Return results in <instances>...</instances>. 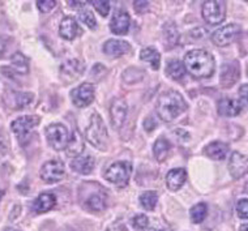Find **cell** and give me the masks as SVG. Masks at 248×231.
Listing matches in <instances>:
<instances>
[{"label":"cell","instance_id":"cell-1","mask_svg":"<svg viewBox=\"0 0 248 231\" xmlns=\"http://www.w3.org/2000/svg\"><path fill=\"white\" fill-rule=\"evenodd\" d=\"M186 71L195 78H208L214 73L216 62L213 55L206 50H191L184 56Z\"/></svg>","mask_w":248,"mask_h":231},{"label":"cell","instance_id":"cell-2","mask_svg":"<svg viewBox=\"0 0 248 231\" xmlns=\"http://www.w3.org/2000/svg\"><path fill=\"white\" fill-rule=\"evenodd\" d=\"M187 110V103L180 93L175 90H167L159 95L157 101V114L163 122L170 123Z\"/></svg>","mask_w":248,"mask_h":231},{"label":"cell","instance_id":"cell-3","mask_svg":"<svg viewBox=\"0 0 248 231\" xmlns=\"http://www.w3.org/2000/svg\"><path fill=\"white\" fill-rule=\"evenodd\" d=\"M85 137L92 145L99 150L105 152L108 146V133H107L106 125L97 112H93V115L90 118L89 125L86 127Z\"/></svg>","mask_w":248,"mask_h":231},{"label":"cell","instance_id":"cell-4","mask_svg":"<svg viewBox=\"0 0 248 231\" xmlns=\"http://www.w3.org/2000/svg\"><path fill=\"white\" fill-rule=\"evenodd\" d=\"M132 174V163L129 161H119L112 163L105 172V179L118 187H124L128 183Z\"/></svg>","mask_w":248,"mask_h":231},{"label":"cell","instance_id":"cell-5","mask_svg":"<svg viewBox=\"0 0 248 231\" xmlns=\"http://www.w3.org/2000/svg\"><path fill=\"white\" fill-rule=\"evenodd\" d=\"M201 13L209 25H219L226 18V3L221 0H208L202 4Z\"/></svg>","mask_w":248,"mask_h":231},{"label":"cell","instance_id":"cell-6","mask_svg":"<svg viewBox=\"0 0 248 231\" xmlns=\"http://www.w3.org/2000/svg\"><path fill=\"white\" fill-rule=\"evenodd\" d=\"M46 137L52 149L55 150H64L67 149L69 141V133L67 127L60 123H54L50 124L46 128Z\"/></svg>","mask_w":248,"mask_h":231},{"label":"cell","instance_id":"cell-7","mask_svg":"<svg viewBox=\"0 0 248 231\" xmlns=\"http://www.w3.org/2000/svg\"><path fill=\"white\" fill-rule=\"evenodd\" d=\"M41 179L46 183H58L63 179L65 175L64 163L59 159H51L47 161L41 167Z\"/></svg>","mask_w":248,"mask_h":231},{"label":"cell","instance_id":"cell-8","mask_svg":"<svg viewBox=\"0 0 248 231\" xmlns=\"http://www.w3.org/2000/svg\"><path fill=\"white\" fill-rule=\"evenodd\" d=\"M240 34V26L236 24H229L222 28H219L218 30H216L212 34V42L216 46L219 47H225L229 46L230 43H232L238 38V35Z\"/></svg>","mask_w":248,"mask_h":231},{"label":"cell","instance_id":"cell-9","mask_svg":"<svg viewBox=\"0 0 248 231\" xmlns=\"http://www.w3.org/2000/svg\"><path fill=\"white\" fill-rule=\"evenodd\" d=\"M95 95V89L93 84L90 82H84L80 86H77L71 92V98L75 106L86 107L93 102Z\"/></svg>","mask_w":248,"mask_h":231},{"label":"cell","instance_id":"cell-10","mask_svg":"<svg viewBox=\"0 0 248 231\" xmlns=\"http://www.w3.org/2000/svg\"><path fill=\"white\" fill-rule=\"evenodd\" d=\"M39 124V118L35 115H25L20 116L17 119H15L11 124V129L12 132L18 137V139H22L24 136H26L28 133L31 131V129L37 127Z\"/></svg>","mask_w":248,"mask_h":231},{"label":"cell","instance_id":"cell-11","mask_svg":"<svg viewBox=\"0 0 248 231\" xmlns=\"http://www.w3.org/2000/svg\"><path fill=\"white\" fill-rule=\"evenodd\" d=\"M229 171L234 179H240L248 172V157L239 152H232L229 161Z\"/></svg>","mask_w":248,"mask_h":231},{"label":"cell","instance_id":"cell-12","mask_svg":"<svg viewBox=\"0 0 248 231\" xmlns=\"http://www.w3.org/2000/svg\"><path fill=\"white\" fill-rule=\"evenodd\" d=\"M127 112H128V106L127 102L122 98L114 99V102L110 108V114H111V122L112 125L116 128H120L125 122L127 118Z\"/></svg>","mask_w":248,"mask_h":231},{"label":"cell","instance_id":"cell-13","mask_svg":"<svg viewBox=\"0 0 248 231\" xmlns=\"http://www.w3.org/2000/svg\"><path fill=\"white\" fill-rule=\"evenodd\" d=\"M129 25H131V17H129L128 13L124 12V11H118L112 17L110 29L114 34L123 35L128 33Z\"/></svg>","mask_w":248,"mask_h":231},{"label":"cell","instance_id":"cell-14","mask_svg":"<svg viewBox=\"0 0 248 231\" xmlns=\"http://www.w3.org/2000/svg\"><path fill=\"white\" fill-rule=\"evenodd\" d=\"M131 50L128 42L122 39H108L103 45V52L108 56L119 58V56L127 54Z\"/></svg>","mask_w":248,"mask_h":231},{"label":"cell","instance_id":"cell-15","mask_svg":"<svg viewBox=\"0 0 248 231\" xmlns=\"http://www.w3.org/2000/svg\"><path fill=\"white\" fill-rule=\"evenodd\" d=\"M243 106L240 105L239 99L234 98H221L218 101V105H217V110H218V114L222 116H236L239 115L240 111H242Z\"/></svg>","mask_w":248,"mask_h":231},{"label":"cell","instance_id":"cell-16","mask_svg":"<svg viewBox=\"0 0 248 231\" xmlns=\"http://www.w3.org/2000/svg\"><path fill=\"white\" fill-rule=\"evenodd\" d=\"M81 33L80 26L77 21L73 17H64L60 22L59 26V34L62 38L67 39V41H72Z\"/></svg>","mask_w":248,"mask_h":231},{"label":"cell","instance_id":"cell-17","mask_svg":"<svg viewBox=\"0 0 248 231\" xmlns=\"http://www.w3.org/2000/svg\"><path fill=\"white\" fill-rule=\"evenodd\" d=\"M186 180H187V171L184 169H172L166 175L167 188L172 192H176L183 187Z\"/></svg>","mask_w":248,"mask_h":231},{"label":"cell","instance_id":"cell-18","mask_svg":"<svg viewBox=\"0 0 248 231\" xmlns=\"http://www.w3.org/2000/svg\"><path fill=\"white\" fill-rule=\"evenodd\" d=\"M95 166V161L92 155H78L71 161V169L77 174L88 175L93 171Z\"/></svg>","mask_w":248,"mask_h":231},{"label":"cell","instance_id":"cell-19","mask_svg":"<svg viewBox=\"0 0 248 231\" xmlns=\"http://www.w3.org/2000/svg\"><path fill=\"white\" fill-rule=\"evenodd\" d=\"M239 78V67L236 62H231L222 65V72H221V84L225 88H230L234 85Z\"/></svg>","mask_w":248,"mask_h":231},{"label":"cell","instance_id":"cell-20","mask_svg":"<svg viewBox=\"0 0 248 231\" xmlns=\"http://www.w3.org/2000/svg\"><path fill=\"white\" fill-rule=\"evenodd\" d=\"M56 204V197L51 192L41 193L33 202V209L35 213H46L51 210Z\"/></svg>","mask_w":248,"mask_h":231},{"label":"cell","instance_id":"cell-21","mask_svg":"<svg viewBox=\"0 0 248 231\" xmlns=\"http://www.w3.org/2000/svg\"><path fill=\"white\" fill-rule=\"evenodd\" d=\"M60 72L63 73L65 77H68L71 81H75L84 72V64H82L80 60L69 59L62 64Z\"/></svg>","mask_w":248,"mask_h":231},{"label":"cell","instance_id":"cell-22","mask_svg":"<svg viewBox=\"0 0 248 231\" xmlns=\"http://www.w3.org/2000/svg\"><path fill=\"white\" fill-rule=\"evenodd\" d=\"M227 153H229V145L221 141L210 142L205 148V154L214 161H222L226 158Z\"/></svg>","mask_w":248,"mask_h":231},{"label":"cell","instance_id":"cell-23","mask_svg":"<svg viewBox=\"0 0 248 231\" xmlns=\"http://www.w3.org/2000/svg\"><path fill=\"white\" fill-rule=\"evenodd\" d=\"M84 149V140H82V137L80 133L75 131L72 133V136L69 137V141L68 145H67V154H68L69 157H78L80 153Z\"/></svg>","mask_w":248,"mask_h":231},{"label":"cell","instance_id":"cell-24","mask_svg":"<svg viewBox=\"0 0 248 231\" xmlns=\"http://www.w3.org/2000/svg\"><path fill=\"white\" fill-rule=\"evenodd\" d=\"M186 72L187 71H186L184 63H182L180 60L172 59L167 62L166 75L169 77H171L172 80H180V78H183Z\"/></svg>","mask_w":248,"mask_h":231},{"label":"cell","instance_id":"cell-25","mask_svg":"<svg viewBox=\"0 0 248 231\" xmlns=\"http://www.w3.org/2000/svg\"><path fill=\"white\" fill-rule=\"evenodd\" d=\"M140 59L142 62H146L149 63L150 67L153 69H159V65H161V55L159 52L153 47H145L142 48L141 52H140Z\"/></svg>","mask_w":248,"mask_h":231},{"label":"cell","instance_id":"cell-26","mask_svg":"<svg viewBox=\"0 0 248 231\" xmlns=\"http://www.w3.org/2000/svg\"><path fill=\"white\" fill-rule=\"evenodd\" d=\"M170 150H171V144L167 141L166 139H162V137L158 139L153 146L154 157H155V159H157L158 162H163V161L169 157Z\"/></svg>","mask_w":248,"mask_h":231},{"label":"cell","instance_id":"cell-27","mask_svg":"<svg viewBox=\"0 0 248 231\" xmlns=\"http://www.w3.org/2000/svg\"><path fill=\"white\" fill-rule=\"evenodd\" d=\"M11 64H12V68L17 73L25 75V73L29 72V59L21 52L13 54L12 58H11Z\"/></svg>","mask_w":248,"mask_h":231},{"label":"cell","instance_id":"cell-28","mask_svg":"<svg viewBox=\"0 0 248 231\" xmlns=\"http://www.w3.org/2000/svg\"><path fill=\"white\" fill-rule=\"evenodd\" d=\"M86 208L92 212H102L106 208V197L103 193H94L88 197L85 201Z\"/></svg>","mask_w":248,"mask_h":231},{"label":"cell","instance_id":"cell-29","mask_svg":"<svg viewBox=\"0 0 248 231\" xmlns=\"http://www.w3.org/2000/svg\"><path fill=\"white\" fill-rule=\"evenodd\" d=\"M206 214H208V206L205 202H199L196 205H193L189 210V216H191V221L193 223H201L205 219Z\"/></svg>","mask_w":248,"mask_h":231},{"label":"cell","instance_id":"cell-30","mask_svg":"<svg viewBox=\"0 0 248 231\" xmlns=\"http://www.w3.org/2000/svg\"><path fill=\"white\" fill-rule=\"evenodd\" d=\"M163 37H165V42L169 45V47H174L178 41H179V31L176 29L174 24H167L163 28Z\"/></svg>","mask_w":248,"mask_h":231},{"label":"cell","instance_id":"cell-31","mask_svg":"<svg viewBox=\"0 0 248 231\" xmlns=\"http://www.w3.org/2000/svg\"><path fill=\"white\" fill-rule=\"evenodd\" d=\"M139 201H140V205L145 210H153L157 205V201H158V195L154 191H148V192L142 193L139 199Z\"/></svg>","mask_w":248,"mask_h":231},{"label":"cell","instance_id":"cell-32","mask_svg":"<svg viewBox=\"0 0 248 231\" xmlns=\"http://www.w3.org/2000/svg\"><path fill=\"white\" fill-rule=\"evenodd\" d=\"M78 18H80V21L86 25L90 29H95L97 28V21H95V17L93 13L88 11V9H82L81 12L78 13Z\"/></svg>","mask_w":248,"mask_h":231},{"label":"cell","instance_id":"cell-33","mask_svg":"<svg viewBox=\"0 0 248 231\" xmlns=\"http://www.w3.org/2000/svg\"><path fill=\"white\" fill-rule=\"evenodd\" d=\"M15 95V107L16 108H24L33 101L31 93H13Z\"/></svg>","mask_w":248,"mask_h":231},{"label":"cell","instance_id":"cell-34","mask_svg":"<svg viewBox=\"0 0 248 231\" xmlns=\"http://www.w3.org/2000/svg\"><path fill=\"white\" fill-rule=\"evenodd\" d=\"M90 4L93 5L95 8V11L102 16V17H106L108 12H110V3L107 0H93L90 1Z\"/></svg>","mask_w":248,"mask_h":231},{"label":"cell","instance_id":"cell-35","mask_svg":"<svg viewBox=\"0 0 248 231\" xmlns=\"http://www.w3.org/2000/svg\"><path fill=\"white\" fill-rule=\"evenodd\" d=\"M236 213L239 216V218H248V199H242L236 202Z\"/></svg>","mask_w":248,"mask_h":231},{"label":"cell","instance_id":"cell-36","mask_svg":"<svg viewBox=\"0 0 248 231\" xmlns=\"http://www.w3.org/2000/svg\"><path fill=\"white\" fill-rule=\"evenodd\" d=\"M132 225L135 229L142 230V229H146L148 225H149V218L146 217L145 214H139V216H136V217L132 219Z\"/></svg>","mask_w":248,"mask_h":231},{"label":"cell","instance_id":"cell-37","mask_svg":"<svg viewBox=\"0 0 248 231\" xmlns=\"http://www.w3.org/2000/svg\"><path fill=\"white\" fill-rule=\"evenodd\" d=\"M55 0H39V1H37V7L42 13H48L51 9L55 8Z\"/></svg>","mask_w":248,"mask_h":231},{"label":"cell","instance_id":"cell-38","mask_svg":"<svg viewBox=\"0 0 248 231\" xmlns=\"http://www.w3.org/2000/svg\"><path fill=\"white\" fill-rule=\"evenodd\" d=\"M239 102L242 106H248V84L239 88Z\"/></svg>","mask_w":248,"mask_h":231},{"label":"cell","instance_id":"cell-39","mask_svg":"<svg viewBox=\"0 0 248 231\" xmlns=\"http://www.w3.org/2000/svg\"><path fill=\"white\" fill-rule=\"evenodd\" d=\"M133 7L139 13H144L149 7V3L148 1H141V0H137V1H133Z\"/></svg>","mask_w":248,"mask_h":231},{"label":"cell","instance_id":"cell-40","mask_svg":"<svg viewBox=\"0 0 248 231\" xmlns=\"http://www.w3.org/2000/svg\"><path fill=\"white\" fill-rule=\"evenodd\" d=\"M106 231H127V229H125V226L122 222H115L112 223L111 226L107 227Z\"/></svg>","mask_w":248,"mask_h":231},{"label":"cell","instance_id":"cell-41","mask_svg":"<svg viewBox=\"0 0 248 231\" xmlns=\"http://www.w3.org/2000/svg\"><path fill=\"white\" fill-rule=\"evenodd\" d=\"M5 48H7V42H5L4 38H1V37H0V58L4 55Z\"/></svg>","mask_w":248,"mask_h":231},{"label":"cell","instance_id":"cell-42","mask_svg":"<svg viewBox=\"0 0 248 231\" xmlns=\"http://www.w3.org/2000/svg\"><path fill=\"white\" fill-rule=\"evenodd\" d=\"M239 231H248V223H244V225H242L239 229Z\"/></svg>","mask_w":248,"mask_h":231},{"label":"cell","instance_id":"cell-43","mask_svg":"<svg viewBox=\"0 0 248 231\" xmlns=\"http://www.w3.org/2000/svg\"><path fill=\"white\" fill-rule=\"evenodd\" d=\"M4 231H20V230H16V229H13V227H8V229H5Z\"/></svg>","mask_w":248,"mask_h":231},{"label":"cell","instance_id":"cell-44","mask_svg":"<svg viewBox=\"0 0 248 231\" xmlns=\"http://www.w3.org/2000/svg\"><path fill=\"white\" fill-rule=\"evenodd\" d=\"M152 231H169V230H166V229H154V230Z\"/></svg>","mask_w":248,"mask_h":231},{"label":"cell","instance_id":"cell-45","mask_svg":"<svg viewBox=\"0 0 248 231\" xmlns=\"http://www.w3.org/2000/svg\"><path fill=\"white\" fill-rule=\"evenodd\" d=\"M1 197H3V192L0 191V200H1Z\"/></svg>","mask_w":248,"mask_h":231},{"label":"cell","instance_id":"cell-46","mask_svg":"<svg viewBox=\"0 0 248 231\" xmlns=\"http://www.w3.org/2000/svg\"><path fill=\"white\" fill-rule=\"evenodd\" d=\"M247 73H248V68H247Z\"/></svg>","mask_w":248,"mask_h":231}]
</instances>
